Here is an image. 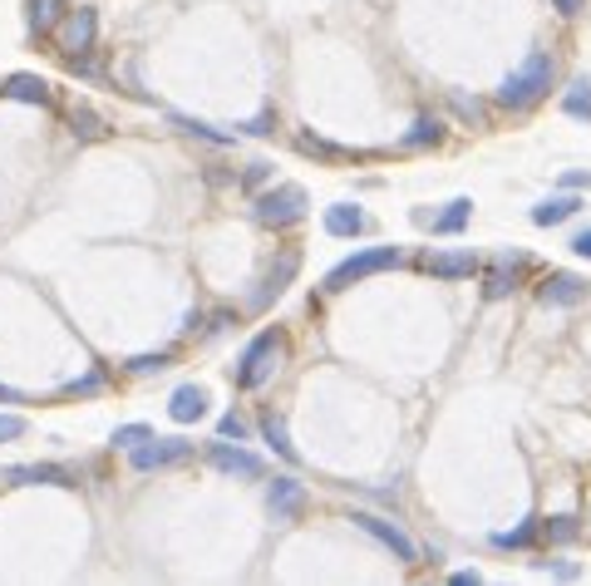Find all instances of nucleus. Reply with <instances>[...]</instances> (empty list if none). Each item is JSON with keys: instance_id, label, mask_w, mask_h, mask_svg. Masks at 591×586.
<instances>
[{"instance_id": "1", "label": "nucleus", "mask_w": 591, "mask_h": 586, "mask_svg": "<svg viewBox=\"0 0 591 586\" xmlns=\"http://www.w3.org/2000/svg\"><path fill=\"white\" fill-rule=\"evenodd\" d=\"M552 80H557V55H552V50H532L528 60H522L518 70H512L508 80L498 84L493 104H498V109L522 114V109H532V104L547 99V94H552Z\"/></svg>"}, {"instance_id": "2", "label": "nucleus", "mask_w": 591, "mask_h": 586, "mask_svg": "<svg viewBox=\"0 0 591 586\" xmlns=\"http://www.w3.org/2000/svg\"><path fill=\"white\" fill-rule=\"evenodd\" d=\"M276 360H281V330L271 326L242 350V360H236V370H232L236 389H262L266 379L276 375Z\"/></svg>"}, {"instance_id": "3", "label": "nucleus", "mask_w": 591, "mask_h": 586, "mask_svg": "<svg viewBox=\"0 0 591 586\" xmlns=\"http://www.w3.org/2000/svg\"><path fill=\"white\" fill-rule=\"evenodd\" d=\"M252 218L262 227H296L305 218V188L301 183H276L271 192H262L252 208Z\"/></svg>"}, {"instance_id": "4", "label": "nucleus", "mask_w": 591, "mask_h": 586, "mask_svg": "<svg viewBox=\"0 0 591 586\" xmlns=\"http://www.w3.org/2000/svg\"><path fill=\"white\" fill-rule=\"evenodd\" d=\"M404 261V251L399 247H364V251H355V257H345L340 267L325 277V291H345V286H355V281H364V277H374V271H390V267H399Z\"/></svg>"}, {"instance_id": "5", "label": "nucleus", "mask_w": 591, "mask_h": 586, "mask_svg": "<svg viewBox=\"0 0 591 586\" xmlns=\"http://www.w3.org/2000/svg\"><path fill=\"white\" fill-rule=\"evenodd\" d=\"M187 454H193V444H187V438H143L138 448H128V458H134L138 473H153V468H173V464H183Z\"/></svg>"}, {"instance_id": "6", "label": "nucleus", "mask_w": 591, "mask_h": 586, "mask_svg": "<svg viewBox=\"0 0 591 586\" xmlns=\"http://www.w3.org/2000/svg\"><path fill=\"white\" fill-rule=\"evenodd\" d=\"M99 40V11H89V5H79V11H69V21L59 25V50L65 55H89Z\"/></svg>"}, {"instance_id": "7", "label": "nucleus", "mask_w": 591, "mask_h": 586, "mask_svg": "<svg viewBox=\"0 0 591 586\" xmlns=\"http://www.w3.org/2000/svg\"><path fill=\"white\" fill-rule=\"evenodd\" d=\"M355 527H360V532H370L380 547H390V552L399 556L404 566H414V562H419V547H414L409 537H404L394 523H384V517H374V513H355Z\"/></svg>"}, {"instance_id": "8", "label": "nucleus", "mask_w": 591, "mask_h": 586, "mask_svg": "<svg viewBox=\"0 0 591 586\" xmlns=\"http://www.w3.org/2000/svg\"><path fill=\"white\" fill-rule=\"evenodd\" d=\"M296 271H301V251H281V261H276V267L262 277V286H256L252 310H266V306H271V301L296 281Z\"/></svg>"}, {"instance_id": "9", "label": "nucleus", "mask_w": 591, "mask_h": 586, "mask_svg": "<svg viewBox=\"0 0 591 586\" xmlns=\"http://www.w3.org/2000/svg\"><path fill=\"white\" fill-rule=\"evenodd\" d=\"M5 483L10 488H39V483L69 488L74 483V468H65V464H20V468H10L5 473Z\"/></svg>"}, {"instance_id": "10", "label": "nucleus", "mask_w": 591, "mask_h": 586, "mask_svg": "<svg viewBox=\"0 0 591 586\" xmlns=\"http://www.w3.org/2000/svg\"><path fill=\"white\" fill-rule=\"evenodd\" d=\"M266 507L276 513V523H291L305 507V483H296V478H271V483H266Z\"/></svg>"}, {"instance_id": "11", "label": "nucleus", "mask_w": 591, "mask_h": 586, "mask_svg": "<svg viewBox=\"0 0 591 586\" xmlns=\"http://www.w3.org/2000/svg\"><path fill=\"white\" fill-rule=\"evenodd\" d=\"M207 464L222 468V473H242V478H262V458L246 454V448H236L232 438H222V444L207 448Z\"/></svg>"}, {"instance_id": "12", "label": "nucleus", "mask_w": 591, "mask_h": 586, "mask_svg": "<svg viewBox=\"0 0 591 586\" xmlns=\"http://www.w3.org/2000/svg\"><path fill=\"white\" fill-rule=\"evenodd\" d=\"M0 94H5V99H20V104H39V109L55 104V94H49V84L39 80V74H10V80L0 84Z\"/></svg>"}, {"instance_id": "13", "label": "nucleus", "mask_w": 591, "mask_h": 586, "mask_svg": "<svg viewBox=\"0 0 591 586\" xmlns=\"http://www.w3.org/2000/svg\"><path fill=\"white\" fill-rule=\"evenodd\" d=\"M537 296L547 301V306H577V301L587 296V286H581V281L571 277V271H552V277H542Z\"/></svg>"}, {"instance_id": "14", "label": "nucleus", "mask_w": 591, "mask_h": 586, "mask_svg": "<svg viewBox=\"0 0 591 586\" xmlns=\"http://www.w3.org/2000/svg\"><path fill=\"white\" fill-rule=\"evenodd\" d=\"M167 414H173L177 424H197V419L207 414V389L202 385H177L173 399H167Z\"/></svg>"}, {"instance_id": "15", "label": "nucleus", "mask_w": 591, "mask_h": 586, "mask_svg": "<svg viewBox=\"0 0 591 586\" xmlns=\"http://www.w3.org/2000/svg\"><path fill=\"white\" fill-rule=\"evenodd\" d=\"M518 271H522V257H502L483 271V296L488 301H502L512 286H518Z\"/></svg>"}, {"instance_id": "16", "label": "nucleus", "mask_w": 591, "mask_h": 586, "mask_svg": "<svg viewBox=\"0 0 591 586\" xmlns=\"http://www.w3.org/2000/svg\"><path fill=\"white\" fill-rule=\"evenodd\" d=\"M364 227H370V218H364L360 208H350V202L325 208V232H331V237H360Z\"/></svg>"}, {"instance_id": "17", "label": "nucleus", "mask_w": 591, "mask_h": 586, "mask_svg": "<svg viewBox=\"0 0 591 586\" xmlns=\"http://www.w3.org/2000/svg\"><path fill=\"white\" fill-rule=\"evenodd\" d=\"M424 267H429L433 277H443V281H463V277H473L483 261L473 257V251H449V257H429Z\"/></svg>"}, {"instance_id": "18", "label": "nucleus", "mask_w": 591, "mask_h": 586, "mask_svg": "<svg viewBox=\"0 0 591 586\" xmlns=\"http://www.w3.org/2000/svg\"><path fill=\"white\" fill-rule=\"evenodd\" d=\"M577 212H581V198H571V192H561V198L537 202V208H532V222H537V227H557V222L577 218Z\"/></svg>"}, {"instance_id": "19", "label": "nucleus", "mask_w": 591, "mask_h": 586, "mask_svg": "<svg viewBox=\"0 0 591 586\" xmlns=\"http://www.w3.org/2000/svg\"><path fill=\"white\" fill-rule=\"evenodd\" d=\"M561 114H567V119H587L591 124V80H587V74H577V80L567 84V94H561Z\"/></svg>"}, {"instance_id": "20", "label": "nucleus", "mask_w": 591, "mask_h": 586, "mask_svg": "<svg viewBox=\"0 0 591 586\" xmlns=\"http://www.w3.org/2000/svg\"><path fill=\"white\" fill-rule=\"evenodd\" d=\"M69 133H74L79 143H99V139H104V133H108V124L99 119L94 109H84V104H79V109L69 114Z\"/></svg>"}, {"instance_id": "21", "label": "nucleus", "mask_w": 591, "mask_h": 586, "mask_svg": "<svg viewBox=\"0 0 591 586\" xmlns=\"http://www.w3.org/2000/svg\"><path fill=\"white\" fill-rule=\"evenodd\" d=\"M65 15V0H30V31L35 35H49Z\"/></svg>"}, {"instance_id": "22", "label": "nucleus", "mask_w": 591, "mask_h": 586, "mask_svg": "<svg viewBox=\"0 0 591 586\" xmlns=\"http://www.w3.org/2000/svg\"><path fill=\"white\" fill-rule=\"evenodd\" d=\"M468 218H473V202L459 198V202H449V212H443V218H433V232H439V237H453V232L468 227Z\"/></svg>"}, {"instance_id": "23", "label": "nucleus", "mask_w": 591, "mask_h": 586, "mask_svg": "<svg viewBox=\"0 0 591 586\" xmlns=\"http://www.w3.org/2000/svg\"><path fill=\"white\" fill-rule=\"evenodd\" d=\"M262 438L286 458V464H296V448H291V438H286V424H281L276 414H266V419H262Z\"/></svg>"}, {"instance_id": "24", "label": "nucleus", "mask_w": 591, "mask_h": 586, "mask_svg": "<svg viewBox=\"0 0 591 586\" xmlns=\"http://www.w3.org/2000/svg\"><path fill=\"white\" fill-rule=\"evenodd\" d=\"M537 532H542V523L532 517V523L512 527V532H498V537H493V547H502V552H508V547H532V542H537Z\"/></svg>"}, {"instance_id": "25", "label": "nucleus", "mask_w": 591, "mask_h": 586, "mask_svg": "<svg viewBox=\"0 0 591 586\" xmlns=\"http://www.w3.org/2000/svg\"><path fill=\"white\" fill-rule=\"evenodd\" d=\"M439 139H443V129H439V124H433V119H419L409 133H404V149H433V143H439Z\"/></svg>"}, {"instance_id": "26", "label": "nucleus", "mask_w": 591, "mask_h": 586, "mask_svg": "<svg viewBox=\"0 0 591 586\" xmlns=\"http://www.w3.org/2000/svg\"><path fill=\"white\" fill-rule=\"evenodd\" d=\"M173 365V350H158V355H134L128 360V375H153V370Z\"/></svg>"}, {"instance_id": "27", "label": "nucleus", "mask_w": 591, "mask_h": 586, "mask_svg": "<svg viewBox=\"0 0 591 586\" xmlns=\"http://www.w3.org/2000/svg\"><path fill=\"white\" fill-rule=\"evenodd\" d=\"M542 532L552 537V542H577V517H552V523H542Z\"/></svg>"}, {"instance_id": "28", "label": "nucleus", "mask_w": 591, "mask_h": 586, "mask_svg": "<svg viewBox=\"0 0 591 586\" xmlns=\"http://www.w3.org/2000/svg\"><path fill=\"white\" fill-rule=\"evenodd\" d=\"M143 438H153V429H148V424H124V429H114V448H138Z\"/></svg>"}, {"instance_id": "29", "label": "nucleus", "mask_w": 591, "mask_h": 586, "mask_svg": "<svg viewBox=\"0 0 591 586\" xmlns=\"http://www.w3.org/2000/svg\"><path fill=\"white\" fill-rule=\"evenodd\" d=\"M177 124H183V129L193 133V139H207V143H217V149H222V143H232V139H227V133L207 129V124H197V119H177Z\"/></svg>"}, {"instance_id": "30", "label": "nucleus", "mask_w": 591, "mask_h": 586, "mask_svg": "<svg viewBox=\"0 0 591 586\" xmlns=\"http://www.w3.org/2000/svg\"><path fill=\"white\" fill-rule=\"evenodd\" d=\"M15 438H25V419H20V414H0V444H15Z\"/></svg>"}, {"instance_id": "31", "label": "nucleus", "mask_w": 591, "mask_h": 586, "mask_svg": "<svg viewBox=\"0 0 591 586\" xmlns=\"http://www.w3.org/2000/svg\"><path fill=\"white\" fill-rule=\"evenodd\" d=\"M217 434H222V438H236V444H242V438H246V424H242V414H227L222 424H217Z\"/></svg>"}, {"instance_id": "32", "label": "nucleus", "mask_w": 591, "mask_h": 586, "mask_svg": "<svg viewBox=\"0 0 591 586\" xmlns=\"http://www.w3.org/2000/svg\"><path fill=\"white\" fill-rule=\"evenodd\" d=\"M552 11H557V15H567V21H577V15L587 11V0H552Z\"/></svg>"}, {"instance_id": "33", "label": "nucleus", "mask_w": 591, "mask_h": 586, "mask_svg": "<svg viewBox=\"0 0 591 586\" xmlns=\"http://www.w3.org/2000/svg\"><path fill=\"white\" fill-rule=\"evenodd\" d=\"M104 385V375H89V379H74V385H69V395H94V389Z\"/></svg>"}, {"instance_id": "34", "label": "nucleus", "mask_w": 591, "mask_h": 586, "mask_svg": "<svg viewBox=\"0 0 591 586\" xmlns=\"http://www.w3.org/2000/svg\"><path fill=\"white\" fill-rule=\"evenodd\" d=\"M571 251H577V257H587V261H591V227H587V232H577V237H571Z\"/></svg>"}, {"instance_id": "35", "label": "nucleus", "mask_w": 591, "mask_h": 586, "mask_svg": "<svg viewBox=\"0 0 591 586\" xmlns=\"http://www.w3.org/2000/svg\"><path fill=\"white\" fill-rule=\"evenodd\" d=\"M246 133H271V114H256V119L246 124Z\"/></svg>"}, {"instance_id": "36", "label": "nucleus", "mask_w": 591, "mask_h": 586, "mask_svg": "<svg viewBox=\"0 0 591 586\" xmlns=\"http://www.w3.org/2000/svg\"><path fill=\"white\" fill-rule=\"evenodd\" d=\"M561 183H567L571 192H577V188H591V173H567V178H561Z\"/></svg>"}, {"instance_id": "37", "label": "nucleus", "mask_w": 591, "mask_h": 586, "mask_svg": "<svg viewBox=\"0 0 591 586\" xmlns=\"http://www.w3.org/2000/svg\"><path fill=\"white\" fill-rule=\"evenodd\" d=\"M262 178H266V163H252V168H246V178H242V183H246V188H256V183H262Z\"/></svg>"}, {"instance_id": "38", "label": "nucleus", "mask_w": 591, "mask_h": 586, "mask_svg": "<svg viewBox=\"0 0 591 586\" xmlns=\"http://www.w3.org/2000/svg\"><path fill=\"white\" fill-rule=\"evenodd\" d=\"M453 586H478V572H453Z\"/></svg>"}, {"instance_id": "39", "label": "nucleus", "mask_w": 591, "mask_h": 586, "mask_svg": "<svg viewBox=\"0 0 591 586\" xmlns=\"http://www.w3.org/2000/svg\"><path fill=\"white\" fill-rule=\"evenodd\" d=\"M15 399H20L15 389H10V385H0V405H15Z\"/></svg>"}]
</instances>
